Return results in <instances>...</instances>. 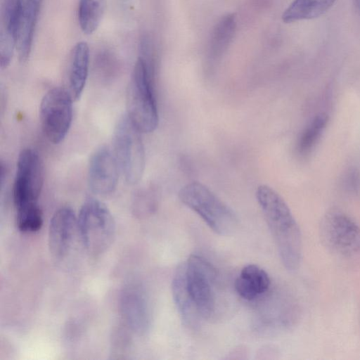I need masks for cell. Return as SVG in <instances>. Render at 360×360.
<instances>
[{"instance_id": "7402d4cb", "label": "cell", "mask_w": 360, "mask_h": 360, "mask_svg": "<svg viewBox=\"0 0 360 360\" xmlns=\"http://www.w3.org/2000/svg\"><path fill=\"white\" fill-rule=\"evenodd\" d=\"M94 66L98 77L105 82L111 80L118 70L115 57L107 50H102L98 53L95 58Z\"/></svg>"}, {"instance_id": "d4e9b609", "label": "cell", "mask_w": 360, "mask_h": 360, "mask_svg": "<svg viewBox=\"0 0 360 360\" xmlns=\"http://www.w3.org/2000/svg\"><path fill=\"white\" fill-rule=\"evenodd\" d=\"M131 331L125 325L124 328H118L112 335L111 341V355L126 354L131 345Z\"/></svg>"}, {"instance_id": "5bb4252c", "label": "cell", "mask_w": 360, "mask_h": 360, "mask_svg": "<svg viewBox=\"0 0 360 360\" xmlns=\"http://www.w3.org/2000/svg\"><path fill=\"white\" fill-rule=\"evenodd\" d=\"M89 68V49L84 41L78 42L72 51L68 69L66 87L73 100L80 98Z\"/></svg>"}, {"instance_id": "30bf717a", "label": "cell", "mask_w": 360, "mask_h": 360, "mask_svg": "<svg viewBox=\"0 0 360 360\" xmlns=\"http://www.w3.org/2000/svg\"><path fill=\"white\" fill-rule=\"evenodd\" d=\"M186 264V282L189 295L200 316L210 317L215 309L214 284L217 271L198 255L189 256Z\"/></svg>"}, {"instance_id": "8992f818", "label": "cell", "mask_w": 360, "mask_h": 360, "mask_svg": "<svg viewBox=\"0 0 360 360\" xmlns=\"http://www.w3.org/2000/svg\"><path fill=\"white\" fill-rule=\"evenodd\" d=\"M84 249L92 256L104 253L115 236V223L108 208L102 202L88 198L77 216Z\"/></svg>"}, {"instance_id": "7c38bea8", "label": "cell", "mask_w": 360, "mask_h": 360, "mask_svg": "<svg viewBox=\"0 0 360 360\" xmlns=\"http://www.w3.org/2000/svg\"><path fill=\"white\" fill-rule=\"evenodd\" d=\"M120 309L124 324L134 334L142 335L148 330L150 315L147 297L136 285H129L122 291Z\"/></svg>"}, {"instance_id": "6da1fadb", "label": "cell", "mask_w": 360, "mask_h": 360, "mask_svg": "<svg viewBox=\"0 0 360 360\" xmlns=\"http://www.w3.org/2000/svg\"><path fill=\"white\" fill-rule=\"evenodd\" d=\"M256 198L284 266L297 270L301 263L302 240L300 227L288 205L272 188L260 185Z\"/></svg>"}, {"instance_id": "d6986e66", "label": "cell", "mask_w": 360, "mask_h": 360, "mask_svg": "<svg viewBox=\"0 0 360 360\" xmlns=\"http://www.w3.org/2000/svg\"><path fill=\"white\" fill-rule=\"evenodd\" d=\"M328 122V116L324 112L316 115L302 131L297 150L300 155L310 153L323 133Z\"/></svg>"}, {"instance_id": "8fae6325", "label": "cell", "mask_w": 360, "mask_h": 360, "mask_svg": "<svg viewBox=\"0 0 360 360\" xmlns=\"http://www.w3.org/2000/svg\"><path fill=\"white\" fill-rule=\"evenodd\" d=\"M119 166L113 152L102 146L91 155L88 167V182L91 191L101 195L112 193L116 188Z\"/></svg>"}, {"instance_id": "484cf974", "label": "cell", "mask_w": 360, "mask_h": 360, "mask_svg": "<svg viewBox=\"0 0 360 360\" xmlns=\"http://www.w3.org/2000/svg\"><path fill=\"white\" fill-rule=\"evenodd\" d=\"M345 186L352 193H358L360 191V173L355 169H350L345 176Z\"/></svg>"}, {"instance_id": "44dd1931", "label": "cell", "mask_w": 360, "mask_h": 360, "mask_svg": "<svg viewBox=\"0 0 360 360\" xmlns=\"http://www.w3.org/2000/svg\"><path fill=\"white\" fill-rule=\"evenodd\" d=\"M16 224L22 232H35L43 224L42 212L39 205L16 210Z\"/></svg>"}, {"instance_id": "52a82bcc", "label": "cell", "mask_w": 360, "mask_h": 360, "mask_svg": "<svg viewBox=\"0 0 360 360\" xmlns=\"http://www.w3.org/2000/svg\"><path fill=\"white\" fill-rule=\"evenodd\" d=\"M49 248L59 264H70L79 247L84 248L77 217L68 207L58 209L52 217L49 229Z\"/></svg>"}, {"instance_id": "9a60e30c", "label": "cell", "mask_w": 360, "mask_h": 360, "mask_svg": "<svg viewBox=\"0 0 360 360\" xmlns=\"http://www.w3.org/2000/svg\"><path fill=\"white\" fill-rule=\"evenodd\" d=\"M173 299L184 323L191 328L198 326L200 319L198 313L186 287V264L177 267L172 282Z\"/></svg>"}, {"instance_id": "5b68a950", "label": "cell", "mask_w": 360, "mask_h": 360, "mask_svg": "<svg viewBox=\"0 0 360 360\" xmlns=\"http://www.w3.org/2000/svg\"><path fill=\"white\" fill-rule=\"evenodd\" d=\"M141 134L127 115L119 119L113 133L112 152L120 172L130 184H137L144 172L146 155Z\"/></svg>"}, {"instance_id": "4fadbf2b", "label": "cell", "mask_w": 360, "mask_h": 360, "mask_svg": "<svg viewBox=\"0 0 360 360\" xmlns=\"http://www.w3.org/2000/svg\"><path fill=\"white\" fill-rule=\"evenodd\" d=\"M24 0H5L1 12L0 65L1 69L10 63L19 37Z\"/></svg>"}, {"instance_id": "ac0fdd59", "label": "cell", "mask_w": 360, "mask_h": 360, "mask_svg": "<svg viewBox=\"0 0 360 360\" xmlns=\"http://www.w3.org/2000/svg\"><path fill=\"white\" fill-rule=\"evenodd\" d=\"M336 0H294L284 11L283 22L289 23L312 19L326 13Z\"/></svg>"}, {"instance_id": "9c48e42d", "label": "cell", "mask_w": 360, "mask_h": 360, "mask_svg": "<svg viewBox=\"0 0 360 360\" xmlns=\"http://www.w3.org/2000/svg\"><path fill=\"white\" fill-rule=\"evenodd\" d=\"M73 98L65 88L50 89L41 99L39 119L46 139L54 144L61 142L72 121Z\"/></svg>"}, {"instance_id": "2e32d148", "label": "cell", "mask_w": 360, "mask_h": 360, "mask_svg": "<svg viewBox=\"0 0 360 360\" xmlns=\"http://www.w3.org/2000/svg\"><path fill=\"white\" fill-rule=\"evenodd\" d=\"M271 284L268 274L256 264L245 266L235 281L236 292L243 299L252 300L266 292Z\"/></svg>"}, {"instance_id": "3957f363", "label": "cell", "mask_w": 360, "mask_h": 360, "mask_svg": "<svg viewBox=\"0 0 360 360\" xmlns=\"http://www.w3.org/2000/svg\"><path fill=\"white\" fill-rule=\"evenodd\" d=\"M179 198L216 233L226 236L236 230L238 220L235 213L204 184L193 181L185 185L180 189Z\"/></svg>"}, {"instance_id": "603a6c76", "label": "cell", "mask_w": 360, "mask_h": 360, "mask_svg": "<svg viewBox=\"0 0 360 360\" xmlns=\"http://www.w3.org/2000/svg\"><path fill=\"white\" fill-rule=\"evenodd\" d=\"M235 30L233 15H227L223 18L215 28L212 38V47L217 53L223 50L229 44Z\"/></svg>"}, {"instance_id": "ffe728a7", "label": "cell", "mask_w": 360, "mask_h": 360, "mask_svg": "<svg viewBox=\"0 0 360 360\" xmlns=\"http://www.w3.org/2000/svg\"><path fill=\"white\" fill-rule=\"evenodd\" d=\"M104 8L105 0H79L78 20L84 33L91 34L97 29Z\"/></svg>"}, {"instance_id": "ba28073f", "label": "cell", "mask_w": 360, "mask_h": 360, "mask_svg": "<svg viewBox=\"0 0 360 360\" xmlns=\"http://www.w3.org/2000/svg\"><path fill=\"white\" fill-rule=\"evenodd\" d=\"M42 160L32 148H25L19 154L13 186L15 210L38 205L44 185Z\"/></svg>"}, {"instance_id": "277c9868", "label": "cell", "mask_w": 360, "mask_h": 360, "mask_svg": "<svg viewBox=\"0 0 360 360\" xmlns=\"http://www.w3.org/2000/svg\"><path fill=\"white\" fill-rule=\"evenodd\" d=\"M320 235L325 246L350 264H360V226L347 214L332 210L321 219Z\"/></svg>"}, {"instance_id": "e0dca14e", "label": "cell", "mask_w": 360, "mask_h": 360, "mask_svg": "<svg viewBox=\"0 0 360 360\" xmlns=\"http://www.w3.org/2000/svg\"><path fill=\"white\" fill-rule=\"evenodd\" d=\"M42 0H24L20 30L17 44L19 60L28 59L40 13Z\"/></svg>"}, {"instance_id": "7a4b0ae2", "label": "cell", "mask_w": 360, "mask_h": 360, "mask_svg": "<svg viewBox=\"0 0 360 360\" xmlns=\"http://www.w3.org/2000/svg\"><path fill=\"white\" fill-rule=\"evenodd\" d=\"M155 69L138 58L126 95L127 115L141 133H151L158 125L154 87Z\"/></svg>"}, {"instance_id": "cb8c5ba5", "label": "cell", "mask_w": 360, "mask_h": 360, "mask_svg": "<svg viewBox=\"0 0 360 360\" xmlns=\"http://www.w3.org/2000/svg\"><path fill=\"white\" fill-rule=\"evenodd\" d=\"M158 207L155 191L146 188L138 192L134 198V210L136 214L146 216L153 214Z\"/></svg>"}]
</instances>
